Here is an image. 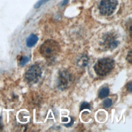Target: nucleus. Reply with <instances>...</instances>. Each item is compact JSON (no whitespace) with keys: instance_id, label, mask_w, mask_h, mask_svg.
Returning <instances> with one entry per match:
<instances>
[{"instance_id":"obj_1","label":"nucleus","mask_w":132,"mask_h":132,"mask_svg":"<svg viewBox=\"0 0 132 132\" xmlns=\"http://www.w3.org/2000/svg\"><path fill=\"white\" fill-rule=\"evenodd\" d=\"M39 51L41 55L45 58L52 59L58 55L60 51V46L57 41L49 39L42 44Z\"/></svg>"},{"instance_id":"obj_2","label":"nucleus","mask_w":132,"mask_h":132,"mask_svg":"<svg viewBox=\"0 0 132 132\" xmlns=\"http://www.w3.org/2000/svg\"><path fill=\"white\" fill-rule=\"evenodd\" d=\"M114 65V60L112 58L105 57L98 60L93 68L97 75L104 76L108 74L113 70Z\"/></svg>"},{"instance_id":"obj_3","label":"nucleus","mask_w":132,"mask_h":132,"mask_svg":"<svg viewBox=\"0 0 132 132\" xmlns=\"http://www.w3.org/2000/svg\"><path fill=\"white\" fill-rule=\"evenodd\" d=\"M42 71L41 68L37 64L31 65L25 74V80L30 85L37 82L41 76Z\"/></svg>"},{"instance_id":"obj_4","label":"nucleus","mask_w":132,"mask_h":132,"mask_svg":"<svg viewBox=\"0 0 132 132\" xmlns=\"http://www.w3.org/2000/svg\"><path fill=\"white\" fill-rule=\"evenodd\" d=\"M118 5V0H102L100 3L98 9L102 15L109 16L113 13Z\"/></svg>"},{"instance_id":"obj_5","label":"nucleus","mask_w":132,"mask_h":132,"mask_svg":"<svg viewBox=\"0 0 132 132\" xmlns=\"http://www.w3.org/2000/svg\"><path fill=\"white\" fill-rule=\"evenodd\" d=\"M70 81V74L67 71H61L58 78V87L61 90H64L68 86Z\"/></svg>"},{"instance_id":"obj_6","label":"nucleus","mask_w":132,"mask_h":132,"mask_svg":"<svg viewBox=\"0 0 132 132\" xmlns=\"http://www.w3.org/2000/svg\"><path fill=\"white\" fill-rule=\"evenodd\" d=\"M103 44L108 48L112 50L118 46L119 41L113 34L107 33L103 37Z\"/></svg>"},{"instance_id":"obj_7","label":"nucleus","mask_w":132,"mask_h":132,"mask_svg":"<svg viewBox=\"0 0 132 132\" xmlns=\"http://www.w3.org/2000/svg\"><path fill=\"white\" fill-rule=\"evenodd\" d=\"M38 40V37L35 34H32L30 35L26 39V45L28 47H31L34 46L37 42Z\"/></svg>"},{"instance_id":"obj_8","label":"nucleus","mask_w":132,"mask_h":132,"mask_svg":"<svg viewBox=\"0 0 132 132\" xmlns=\"http://www.w3.org/2000/svg\"><path fill=\"white\" fill-rule=\"evenodd\" d=\"M109 94V89L108 87H103L101 88L98 92L99 98L102 99L106 97Z\"/></svg>"},{"instance_id":"obj_9","label":"nucleus","mask_w":132,"mask_h":132,"mask_svg":"<svg viewBox=\"0 0 132 132\" xmlns=\"http://www.w3.org/2000/svg\"><path fill=\"white\" fill-rule=\"evenodd\" d=\"M29 60V58L25 56H22L19 61V65L21 67H24Z\"/></svg>"},{"instance_id":"obj_10","label":"nucleus","mask_w":132,"mask_h":132,"mask_svg":"<svg viewBox=\"0 0 132 132\" xmlns=\"http://www.w3.org/2000/svg\"><path fill=\"white\" fill-rule=\"evenodd\" d=\"M112 100L109 98H107L103 101V106L105 108H108L112 105Z\"/></svg>"},{"instance_id":"obj_11","label":"nucleus","mask_w":132,"mask_h":132,"mask_svg":"<svg viewBox=\"0 0 132 132\" xmlns=\"http://www.w3.org/2000/svg\"><path fill=\"white\" fill-rule=\"evenodd\" d=\"M49 1H50V0H39L38 2H37L35 4V5L34 6V8L36 9L40 7L41 6L46 4Z\"/></svg>"},{"instance_id":"obj_12","label":"nucleus","mask_w":132,"mask_h":132,"mask_svg":"<svg viewBox=\"0 0 132 132\" xmlns=\"http://www.w3.org/2000/svg\"><path fill=\"white\" fill-rule=\"evenodd\" d=\"M79 63H81V66L86 67L88 63V58L86 56H84L80 58Z\"/></svg>"},{"instance_id":"obj_13","label":"nucleus","mask_w":132,"mask_h":132,"mask_svg":"<svg viewBox=\"0 0 132 132\" xmlns=\"http://www.w3.org/2000/svg\"><path fill=\"white\" fill-rule=\"evenodd\" d=\"M90 108V105L89 103L86 102H84L82 103L80 106V110L81 111L84 109H89Z\"/></svg>"},{"instance_id":"obj_14","label":"nucleus","mask_w":132,"mask_h":132,"mask_svg":"<svg viewBox=\"0 0 132 132\" xmlns=\"http://www.w3.org/2000/svg\"><path fill=\"white\" fill-rule=\"evenodd\" d=\"M131 57H132V56H131V51H130L129 52V53H128V55H127V60L130 63H131V59H132Z\"/></svg>"},{"instance_id":"obj_15","label":"nucleus","mask_w":132,"mask_h":132,"mask_svg":"<svg viewBox=\"0 0 132 132\" xmlns=\"http://www.w3.org/2000/svg\"><path fill=\"white\" fill-rule=\"evenodd\" d=\"M131 81H129L127 85V89L128 91H129L130 92H131Z\"/></svg>"},{"instance_id":"obj_16","label":"nucleus","mask_w":132,"mask_h":132,"mask_svg":"<svg viewBox=\"0 0 132 132\" xmlns=\"http://www.w3.org/2000/svg\"><path fill=\"white\" fill-rule=\"evenodd\" d=\"M71 122L69 123H67L66 124H64V126L66 127H70L71 126H72L74 123V119L72 118H71Z\"/></svg>"},{"instance_id":"obj_17","label":"nucleus","mask_w":132,"mask_h":132,"mask_svg":"<svg viewBox=\"0 0 132 132\" xmlns=\"http://www.w3.org/2000/svg\"><path fill=\"white\" fill-rule=\"evenodd\" d=\"M69 2V0H63V1L61 3V5L62 6H64L68 4Z\"/></svg>"},{"instance_id":"obj_18","label":"nucleus","mask_w":132,"mask_h":132,"mask_svg":"<svg viewBox=\"0 0 132 132\" xmlns=\"http://www.w3.org/2000/svg\"><path fill=\"white\" fill-rule=\"evenodd\" d=\"M2 120V117H0V130H2L3 128V124Z\"/></svg>"}]
</instances>
